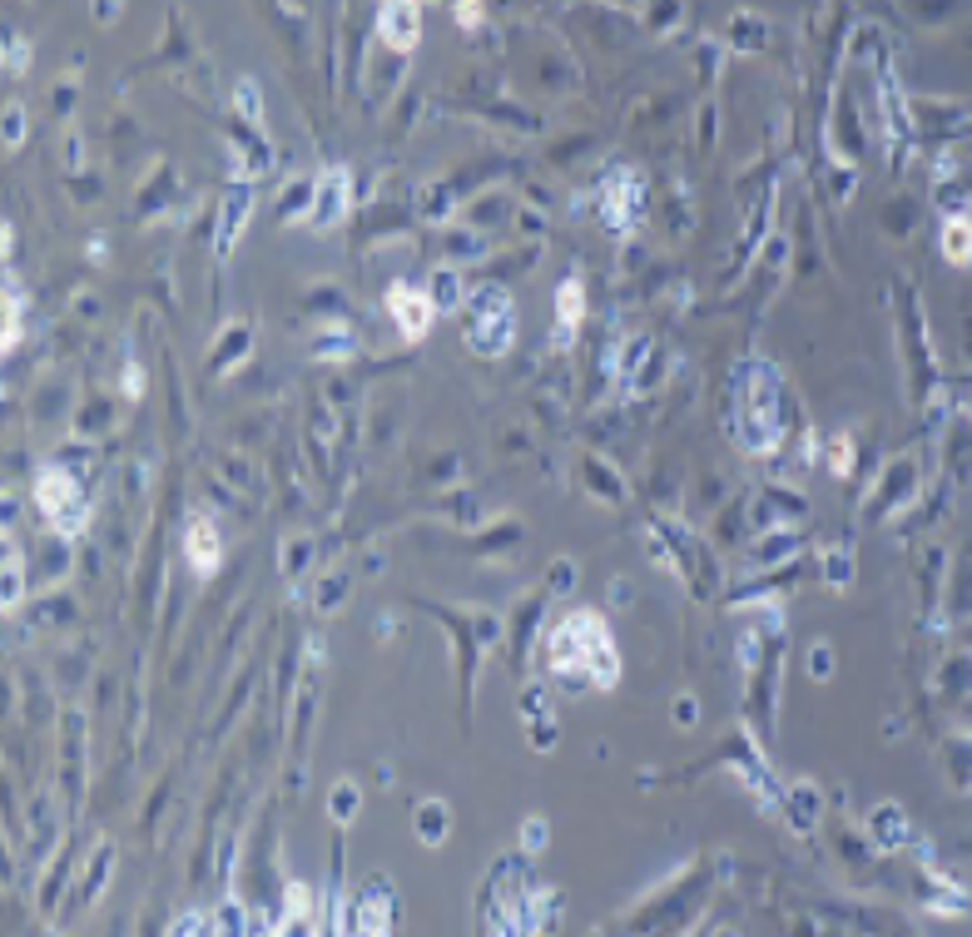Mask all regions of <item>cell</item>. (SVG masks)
<instances>
[{
	"label": "cell",
	"mask_w": 972,
	"mask_h": 937,
	"mask_svg": "<svg viewBox=\"0 0 972 937\" xmlns=\"http://www.w3.org/2000/svg\"><path fill=\"white\" fill-rule=\"evenodd\" d=\"M546 675L561 695H590L621 685V650H615L600 610H566L546 630Z\"/></svg>",
	"instance_id": "1"
},
{
	"label": "cell",
	"mask_w": 972,
	"mask_h": 937,
	"mask_svg": "<svg viewBox=\"0 0 972 937\" xmlns=\"http://www.w3.org/2000/svg\"><path fill=\"white\" fill-rule=\"evenodd\" d=\"M735 392V442L749 456H775L784 447V377L769 358H745L730 377Z\"/></svg>",
	"instance_id": "2"
},
{
	"label": "cell",
	"mask_w": 972,
	"mask_h": 937,
	"mask_svg": "<svg viewBox=\"0 0 972 937\" xmlns=\"http://www.w3.org/2000/svg\"><path fill=\"white\" fill-rule=\"evenodd\" d=\"M447 630H452V645H456V680H462V710L476 704V659L486 650H497L507 640V620L497 610L486 606H427Z\"/></svg>",
	"instance_id": "3"
},
{
	"label": "cell",
	"mask_w": 972,
	"mask_h": 937,
	"mask_svg": "<svg viewBox=\"0 0 972 937\" xmlns=\"http://www.w3.org/2000/svg\"><path fill=\"white\" fill-rule=\"evenodd\" d=\"M462 342L476 358H507L517 342V303L501 283H482L462 303Z\"/></svg>",
	"instance_id": "4"
},
{
	"label": "cell",
	"mask_w": 972,
	"mask_h": 937,
	"mask_svg": "<svg viewBox=\"0 0 972 937\" xmlns=\"http://www.w3.org/2000/svg\"><path fill=\"white\" fill-rule=\"evenodd\" d=\"M35 506L50 521L55 535H80L90 526V492H84V476L70 472V466L50 462L35 472Z\"/></svg>",
	"instance_id": "5"
},
{
	"label": "cell",
	"mask_w": 972,
	"mask_h": 937,
	"mask_svg": "<svg viewBox=\"0 0 972 937\" xmlns=\"http://www.w3.org/2000/svg\"><path fill=\"white\" fill-rule=\"evenodd\" d=\"M596 214L606 234L631 238L645 224V174L635 165H615L596 189Z\"/></svg>",
	"instance_id": "6"
},
{
	"label": "cell",
	"mask_w": 972,
	"mask_h": 937,
	"mask_svg": "<svg viewBox=\"0 0 972 937\" xmlns=\"http://www.w3.org/2000/svg\"><path fill=\"white\" fill-rule=\"evenodd\" d=\"M397 913H403V903H397V888L393 878H368V883L358 888V898H352L348 917H342V933H368V937H387L397 927Z\"/></svg>",
	"instance_id": "7"
},
{
	"label": "cell",
	"mask_w": 972,
	"mask_h": 937,
	"mask_svg": "<svg viewBox=\"0 0 972 937\" xmlns=\"http://www.w3.org/2000/svg\"><path fill=\"white\" fill-rule=\"evenodd\" d=\"M918 486H923L918 456H913V452H898L879 476H873L869 496H863V516H873V521H879V516H889V511H903V506L918 496Z\"/></svg>",
	"instance_id": "8"
},
{
	"label": "cell",
	"mask_w": 972,
	"mask_h": 937,
	"mask_svg": "<svg viewBox=\"0 0 972 937\" xmlns=\"http://www.w3.org/2000/svg\"><path fill=\"white\" fill-rule=\"evenodd\" d=\"M517 714H521V730H527V744L536 754H551L561 744V724H556V710H551V690H546V685H536V680L521 685Z\"/></svg>",
	"instance_id": "9"
},
{
	"label": "cell",
	"mask_w": 972,
	"mask_h": 937,
	"mask_svg": "<svg viewBox=\"0 0 972 937\" xmlns=\"http://www.w3.org/2000/svg\"><path fill=\"white\" fill-rule=\"evenodd\" d=\"M253 214V179H228L224 194H218V218H214V248L218 253H234L238 238H244V224Z\"/></svg>",
	"instance_id": "10"
},
{
	"label": "cell",
	"mask_w": 972,
	"mask_h": 937,
	"mask_svg": "<svg viewBox=\"0 0 972 937\" xmlns=\"http://www.w3.org/2000/svg\"><path fill=\"white\" fill-rule=\"evenodd\" d=\"M387 313H393L403 342H422L437 323V303L427 298V289H412V283H393L387 289Z\"/></svg>",
	"instance_id": "11"
},
{
	"label": "cell",
	"mask_w": 972,
	"mask_h": 937,
	"mask_svg": "<svg viewBox=\"0 0 972 937\" xmlns=\"http://www.w3.org/2000/svg\"><path fill=\"white\" fill-rule=\"evenodd\" d=\"M348 199H352V179L342 165H323L318 169V194H313V214H308V228L313 234H328V228L342 224L348 214Z\"/></svg>",
	"instance_id": "12"
},
{
	"label": "cell",
	"mask_w": 972,
	"mask_h": 937,
	"mask_svg": "<svg viewBox=\"0 0 972 937\" xmlns=\"http://www.w3.org/2000/svg\"><path fill=\"white\" fill-rule=\"evenodd\" d=\"M903 303H908V313H903V342H908V368H913V397L928 402L933 397V377H938V368H933V348L928 338H923V308H918V293H903Z\"/></svg>",
	"instance_id": "13"
},
{
	"label": "cell",
	"mask_w": 972,
	"mask_h": 937,
	"mask_svg": "<svg viewBox=\"0 0 972 937\" xmlns=\"http://www.w3.org/2000/svg\"><path fill=\"white\" fill-rule=\"evenodd\" d=\"M323 903L308 878H283L279 898V933H323Z\"/></svg>",
	"instance_id": "14"
},
{
	"label": "cell",
	"mask_w": 972,
	"mask_h": 937,
	"mask_svg": "<svg viewBox=\"0 0 972 937\" xmlns=\"http://www.w3.org/2000/svg\"><path fill=\"white\" fill-rule=\"evenodd\" d=\"M184 561L199 580H208L224 566V535H218V526L208 521V516H194V521L184 526Z\"/></svg>",
	"instance_id": "15"
},
{
	"label": "cell",
	"mask_w": 972,
	"mask_h": 937,
	"mask_svg": "<svg viewBox=\"0 0 972 937\" xmlns=\"http://www.w3.org/2000/svg\"><path fill=\"white\" fill-rule=\"evenodd\" d=\"M377 35L393 50H412L422 41V5L417 0H383L377 5Z\"/></svg>",
	"instance_id": "16"
},
{
	"label": "cell",
	"mask_w": 972,
	"mask_h": 937,
	"mask_svg": "<svg viewBox=\"0 0 972 937\" xmlns=\"http://www.w3.org/2000/svg\"><path fill=\"white\" fill-rule=\"evenodd\" d=\"M249 358H253V323L238 318V323H228V328L214 338V352H208V372H214V377H228V372H238Z\"/></svg>",
	"instance_id": "17"
},
{
	"label": "cell",
	"mask_w": 972,
	"mask_h": 937,
	"mask_svg": "<svg viewBox=\"0 0 972 937\" xmlns=\"http://www.w3.org/2000/svg\"><path fill=\"white\" fill-rule=\"evenodd\" d=\"M869 838L883 848V854H898V848H908L913 844V824H908V809L903 803H893V799H883V803H873L869 809Z\"/></svg>",
	"instance_id": "18"
},
{
	"label": "cell",
	"mask_w": 972,
	"mask_h": 937,
	"mask_svg": "<svg viewBox=\"0 0 972 937\" xmlns=\"http://www.w3.org/2000/svg\"><path fill=\"white\" fill-rule=\"evenodd\" d=\"M809 535L799 526H775L749 546V566L755 571H775V566H794V551H804Z\"/></svg>",
	"instance_id": "19"
},
{
	"label": "cell",
	"mask_w": 972,
	"mask_h": 937,
	"mask_svg": "<svg viewBox=\"0 0 972 937\" xmlns=\"http://www.w3.org/2000/svg\"><path fill=\"white\" fill-rule=\"evenodd\" d=\"M799 516H809V501L804 492H789V486H765L755 501V526L759 531H769V526H794Z\"/></svg>",
	"instance_id": "20"
},
{
	"label": "cell",
	"mask_w": 972,
	"mask_h": 937,
	"mask_svg": "<svg viewBox=\"0 0 972 937\" xmlns=\"http://www.w3.org/2000/svg\"><path fill=\"white\" fill-rule=\"evenodd\" d=\"M580 318H586V289H580V279H561V289H556V332H551V348L566 352L570 342H576V332H580Z\"/></svg>",
	"instance_id": "21"
},
{
	"label": "cell",
	"mask_w": 972,
	"mask_h": 937,
	"mask_svg": "<svg viewBox=\"0 0 972 937\" xmlns=\"http://www.w3.org/2000/svg\"><path fill=\"white\" fill-rule=\"evenodd\" d=\"M779 814H784V824L794 828V834H809L814 828V819L824 814V793H818V783L799 779L784 789V803H779Z\"/></svg>",
	"instance_id": "22"
},
{
	"label": "cell",
	"mask_w": 972,
	"mask_h": 937,
	"mask_svg": "<svg viewBox=\"0 0 972 937\" xmlns=\"http://www.w3.org/2000/svg\"><path fill=\"white\" fill-rule=\"evenodd\" d=\"M580 472H586V476H580V486H586L600 506H621L625 501V482H621V472H615L611 462H600L596 452H586V456H580Z\"/></svg>",
	"instance_id": "23"
},
{
	"label": "cell",
	"mask_w": 972,
	"mask_h": 937,
	"mask_svg": "<svg viewBox=\"0 0 972 937\" xmlns=\"http://www.w3.org/2000/svg\"><path fill=\"white\" fill-rule=\"evenodd\" d=\"M412 828H417V844H427V848H442L447 844V834H452V803L447 799H422L412 809Z\"/></svg>",
	"instance_id": "24"
},
{
	"label": "cell",
	"mask_w": 972,
	"mask_h": 937,
	"mask_svg": "<svg viewBox=\"0 0 972 937\" xmlns=\"http://www.w3.org/2000/svg\"><path fill=\"white\" fill-rule=\"evenodd\" d=\"M769 204H775V189H765V194H759V204L749 208V218H745V244H739V258H735V273H745V268L755 263V253L765 248V238H775V234H769Z\"/></svg>",
	"instance_id": "25"
},
{
	"label": "cell",
	"mask_w": 972,
	"mask_h": 937,
	"mask_svg": "<svg viewBox=\"0 0 972 937\" xmlns=\"http://www.w3.org/2000/svg\"><path fill=\"white\" fill-rule=\"evenodd\" d=\"M427 298L437 303V313H456L466 303V279H462V268L442 263L427 273Z\"/></svg>",
	"instance_id": "26"
},
{
	"label": "cell",
	"mask_w": 972,
	"mask_h": 937,
	"mask_svg": "<svg viewBox=\"0 0 972 937\" xmlns=\"http://www.w3.org/2000/svg\"><path fill=\"white\" fill-rule=\"evenodd\" d=\"M942 258L952 268H972V218L968 214H948L942 218V238H938Z\"/></svg>",
	"instance_id": "27"
},
{
	"label": "cell",
	"mask_w": 972,
	"mask_h": 937,
	"mask_svg": "<svg viewBox=\"0 0 972 937\" xmlns=\"http://www.w3.org/2000/svg\"><path fill=\"white\" fill-rule=\"evenodd\" d=\"M546 600H556L546 586L536 590L531 600H521L517 606V616H511V625L507 630H517V665H527V650H531V640H536V620H541V610H546Z\"/></svg>",
	"instance_id": "28"
},
{
	"label": "cell",
	"mask_w": 972,
	"mask_h": 937,
	"mask_svg": "<svg viewBox=\"0 0 972 937\" xmlns=\"http://www.w3.org/2000/svg\"><path fill=\"white\" fill-rule=\"evenodd\" d=\"M25 600V576H21V551H15V526L5 521V566H0V606L15 610Z\"/></svg>",
	"instance_id": "29"
},
{
	"label": "cell",
	"mask_w": 972,
	"mask_h": 937,
	"mask_svg": "<svg viewBox=\"0 0 972 937\" xmlns=\"http://www.w3.org/2000/svg\"><path fill=\"white\" fill-rule=\"evenodd\" d=\"M313 194H318V174H313V179H289L283 194H279V218H283V224H308Z\"/></svg>",
	"instance_id": "30"
},
{
	"label": "cell",
	"mask_w": 972,
	"mask_h": 937,
	"mask_svg": "<svg viewBox=\"0 0 972 937\" xmlns=\"http://www.w3.org/2000/svg\"><path fill=\"white\" fill-rule=\"evenodd\" d=\"M110 873H114V844L104 838L100 848L90 854V863H84V907H94L104 898V888H110Z\"/></svg>",
	"instance_id": "31"
},
{
	"label": "cell",
	"mask_w": 972,
	"mask_h": 937,
	"mask_svg": "<svg viewBox=\"0 0 972 937\" xmlns=\"http://www.w3.org/2000/svg\"><path fill=\"white\" fill-rule=\"evenodd\" d=\"M352 332H348V323H323V332L313 338V358L318 362H348L352 358Z\"/></svg>",
	"instance_id": "32"
},
{
	"label": "cell",
	"mask_w": 972,
	"mask_h": 937,
	"mask_svg": "<svg viewBox=\"0 0 972 937\" xmlns=\"http://www.w3.org/2000/svg\"><path fill=\"white\" fill-rule=\"evenodd\" d=\"M818 576H824L828 590H848V586H854V546H848V541L828 546L824 561H818Z\"/></svg>",
	"instance_id": "33"
},
{
	"label": "cell",
	"mask_w": 972,
	"mask_h": 937,
	"mask_svg": "<svg viewBox=\"0 0 972 937\" xmlns=\"http://www.w3.org/2000/svg\"><path fill=\"white\" fill-rule=\"evenodd\" d=\"M358 809H362V789H358V783H352V779L332 783V789H328V819H332V824L352 828V824H358Z\"/></svg>",
	"instance_id": "34"
},
{
	"label": "cell",
	"mask_w": 972,
	"mask_h": 937,
	"mask_svg": "<svg viewBox=\"0 0 972 937\" xmlns=\"http://www.w3.org/2000/svg\"><path fill=\"white\" fill-rule=\"evenodd\" d=\"M665 372H670V358H665V348H655V342H651L645 362L635 368V377L625 382V397H645L651 387H660V382H665Z\"/></svg>",
	"instance_id": "35"
},
{
	"label": "cell",
	"mask_w": 972,
	"mask_h": 937,
	"mask_svg": "<svg viewBox=\"0 0 972 937\" xmlns=\"http://www.w3.org/2000/svg\"><path fill=\"white\" fill-rule=\"evenodd\" d=\"M313 556H318V546H313V535H289L283 541V556H279V571L283 580H298L313 571Z\"/></svg>",
	"instance_id": "36"
},
{
	"label": "cell",
	"mask_w": 972,
	"mask_h": 937,
	"mask_svg": "<svg viewBox=\"0 0 972 937\" xmlns=\"http://www.w3.org/2000/svg\"><path fill=\"white\" fill-rule=\"evenodd\" d=\"M234 110H238V120L249 124V129H259L263 134V90H259V80H244L234 84Z\"/></svg>",
	"instance_id": "37"
},
{
	"label": "cell",
	"mask_w": 972,
	"mask_h": 937,
	"mask_svg": "<svg viewBox=\"0 0 972 937\" xmlns=\"http://www.w3.org/2000/svg\"><path fill=\"white\" fill-rule=\"evenodd\" d=\"M55 834H60V819H55L50 799H45V793H41V799L31 803V854H45Z\"/></svg>",
	"instance_id": "38"
},
{
	"label": "cell",
	"mask_w": 972,
	"mask_h": 937,
	"mask_svg": "<svg viewBox=\"0 0 972 937\" xmlns=\"http://www.w3.org/2000/svg\"><path fill=\"white\" fill-rule=\"evenodd\" d=\"M948 779L952 789H972V734H952L948 740Z\"/></svg>",
	"instance_id": "39"
},
{
	"label": "cell",
	"mask_w": 972,
	"mask_h": 937,
	"mask_svg": "<svg viewBox=\"0 0 972 937\" xmlns=\"http://www.w3.org/2000/svg\"><path fill=\"white\" fill-rule=\"evenodd\" d=\"M214 927H218V933H253V917H249V907L238 903L234 893H224V903L214 907Z\"/></svg>",
	"instance_id": "40"
},
{
	"label": "cell",
	"mask_w": 972,
	"mask_h": 937,
	"mask_svg": "<svg viewBox=\"0 0 972 937\" xmlns=\"http://www.w3.org/2000/svg\"><path fill=\"white\" fill-rule=\"evenodd\" d=\"M0 65H5V75H25L31 70V41H25V35H15L11 25H5V45H0Z\"/></svg>",
	"instance_id": "41"
},
{
	"label": "cell",
	"mask_w": 972,
	"mask_h": 937,
	"mask_svg": "<svg viewBox=\"0 0 972 937\" xmlns=\"http://www.w3.org/2000/svg\"><path fill=\"white\" fill-rule=\"evenodd\" d=\"M854 456H859V447H854V437H848V432H834V437H828V456H824V462H828V472H834L838 482L854 472Z\"/></svg>",
	"instance_id": "42"
},
{
	"label": "cell",
	"mask_w": 972,
	"mask_h": 937,
	"mask_svg": "<svg viewBox=\"0 0 972 937\" xmlns=\"http://www.w3.org/2000/svg\"><path fill=\"white\" fill-rule=\"evenodd\" d=\"M342 600H348V576H338V571H332V576L318 580V590H313V606H318V616H332Z\"/></svg>",
	"instance_id": "43"
},
{
	"label": "cell",
	"mask_w": 972,
	"mask_h": 937,
	"mask_svg": "<svg viewBox=\"0 0 972 937\" xmlns=\"http://www.w3.org/2000/svg\"><path fill=\"white\" fill-rule=\"evenodd\" d=\"M447 253L456 258V268H462V263H476V258H486V238L472 234V228H456V234L447 238Z\"/></svg>",
	"instance_id": "44"
},
{
	"label": "cell",
	"mask_w": 972,
	"mask_h": 937,
	"mask_svg": "<svg viewBox=\"0 0 972 937\" xmlns=\"http://www.w3.org/2000/svg\"><path fill=\"white\" fill-rule=\"evenodd\" d=\"M546 590H551V596H570V590H576V561H570V556H556V561H551Z\"/></svg>",
	"instance_id": "45"
},
{
	"label": "cell",
	"mask_w": 972,
	"mask_h": 937,
	"mask_svg": "<svg viewBox=\"0 0 972 937\" xmlns=\"http://www.w3.org/2000/svg\"><path fill=\"white\" fill-rule=\"evenodd\" d=\"M730 35H745V41H739V50H759V45H765V21H759V15H735V21H730Z\"/></svg>",
	"instance_id": "46"
},
{
	"label": "cell",
	"mask_w": 972,
	"mask_h": 937,
	"mask_svg": "<svg viewBox=\"0 0 972 937\" xmlns=\"http://www.w3.org/2000/svg\"><path fill=\"white\" fill-rule=\"evenodd\" d=\"M804 665H809L814 680H834V645H828V640H814L809 655H804Z\"/></svg>",
	"instance_id": "47"
},
{
	"label": "cell",
	"mask_w": 972,
	"mask_h": 937,
	"mask_svg": "<svg viewBox=\"0 0 972 937\" xmlns=\"http://www.w3.org/2000/svg\"><path fill=\"white\" fill-rule=\"evenodd\" d=\"M0 129H5V155H15V149L25 145V104H5V124H0Z\"/></svg>",
	"instance_id": "48"
},
{
	"label": "cell",
	"mask_w": 972,
	"mask_h": 937,
	"mask_svg": "<svg viewBox=\"0 0 972 937\" xmlns=\"http://www.w3.org/2000/svg\"><path fill=\"white\" fill-rule=\"evenodd\" d=\"M551 844V824L546 819H521V854H541V848Z\"/></svg>",
	"instance_id": "49"
},
{
	"label": "cell",
	"mask_w": 972,
	"mask_h": 937,
	"mask_svg": "<svg viewBox=\"0 0 972 937\" xmlns=\"http://www.w3.org/2000/svg\"><path fill=\"white\" fill-rule=\"evenodd\" d=\"M45 620H70V600H60V590H50V596L41 600V610H35V616H25V630L45 625Z\"/></svg>",
	"instance_id": "50"
},
{
	"label": "cell",
	"mask_w": 972,
	"mask_h": 937,
	"mask_svg": "<svg viewBox=\"0 0 972 937\" xmlns=\"http://www.w3.org/2000/svg\"><path fill=\"white\" fill-rule=\"evenodd\" d=\"M670 714H675V730H694V724H700V700H694V695H675Z\"/></svg>",
	"instance_id": "51"
},
{
	"label": "cell",
	"mask_w": 972,
	"mask_h": 937,
	"mask_svg": "<svg viewBox=\"0 0 972 937\" xmlns=\"http://www.w3.org/2000/svg\"><path fill=\"white\" fill-rule=\"evenodd\" d=\"M169 933H174V937H179V933H184V937H194V933H218V927H214V917H204V913H199V907H194V913L174 917V923H169Z\"/></svg>",
	"instance_id": "52"
},
{
	"label": "cell",
	"mask_w": 972,
	"mask_h": 937,
	"mask_svg": "<svg viewBox=\"0 0 972 937\" xmlns=\"http://www.w3.org/2000/svg\"><path fill=\"white\" fill-rule=\"evenodd\" d=\"M120 387H125V397H129V402H139V397H145V387H149V377H145V368H139V362H135V358H129V362H125V382H120Z\"/></svg>",
	"instance_id": "53"
},
{
	"label": "cell",
	"mask_w": 972,
	"mask_h": 937,
	"mask_svg": "<svg viewBox=\"0 0 972 937\" xmlns=\"http://www.w3.org/2000/svg\"><path fill=\"white\" fill-rule=\"evenodd\" d=\"M452 15L462 31H476L482 25V0H452Z\"/></svg>",
	"instance_id": "54"
},
{
	"label": "cell",
	"mask_w": 972,
	"mask_h": 937,
	"mask_svg": "<svg viewBox=\"0 0 972 937\" xmlns=\"http://www.w3.org/2000/svg\"><path fill=\"white\" fill-rule=\"evenodd\" d=\"M15 338H21V308H15V293L5 289V352H15Z\"/></svg>",
	"instance_id": "55"
},
{
	"label": "cell",
	"mask_w": 972,
	"mask_h": 937,
	"mask_svg": "<svg viewBox=\"0 0 972 937\" xmlns=\"http://www.w3.org/2000/svg\"><path fill=\"white\" fill-rule=\"evenodd\" d=\"M65 169H70V174H80L84 169V145H80V134H65Z\"/></svg>",
	"instance_id": "56"
},
{
	"label": "cell",
	"mask_w": 972,
	"mask_h": 937,
	"mask_svg": "<svg viewBox=\"0 0 972 937\" xmlns=\"http://www.w3.org/2000/svg\"><path fill=\"white\" fill-rule=\"evenodd\" d=\"M120 11H125V0H90V15L100 25H114V21H120Z\"/></svg>",
	"instance_id": "57"
},
{
	"label": "cell",
	"mask_w": 972,
	"mask_h": 937,
	"mask_svg": "<svg viewBox=\"0 0 972 937\" xmlns=\"http://www.w3.org/2000/svg\"><path fill=\"white\" fill-rule=\"evenodd\" d=\"M75 313H80V318H94V313H100V298H94L90 289H80L75 293Z\"/></svg>",
	"instance_id": "58"
},
{
	"label": "cell",
	"mask_w": 972,
	"mask_h": 937,
	"mask_svg": "<svg viewBox=\"0 0 972 937\" xmlns=\"http://www.w3.org/2000/svg\"><path fill=\"white\" fill-rule=\"evenodd\" d=\"M611 600L615 606H631V580H611Z\"/></svg>",
	"instance_id": "59"
},
{
	"label": "cell",
	"mask_w": 972,
	"mask_h": 937,
	"mask_svg": "<svg viewBox=\"0 0 972 937\" xmlns=\"http://www.w3.org/2000/svg\"><path fill=\"white\" fill-rule=\"evenodd\" d=\"M70 104H75V84H65V90H55V110H60V114H70Z\"/></svg>",
	"instance_id": "60"
},
{
	"label": "cell",
	"mask_w": 972,
	"mask_h": 937,
	"mask_svg": "<svg viewBox=\"0 0 972 937\" xmlns=\"http://www.w3.org/2000/svg\"><path fill=\"white\" fill-rule=\"evenodd\" d=\"M104 253H110V244H104V234H94L90 238V258H104Z\"/></svg>",
	"instance_id": "61"
}]
</instances>
